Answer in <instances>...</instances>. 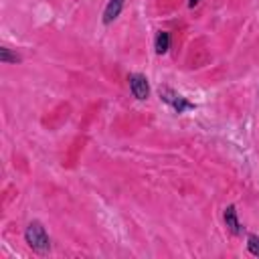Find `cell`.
<instances>
[{
  "instance_id": "7a4b0ae2",
  "label": "cell",
  "mask_w": 259,
  "mask_h": 259,
  "mask_svg": "<svg viewBox=\"0 0 259 259\" xmlns=\"http://www.w3.org/2000/svg\"><path fill=\"white\" fill-rule=\"evenodd\" d=\"M158 95H160L162 102H166L168 106H172L176 114H184V112H190V110L197 108L194 104H190L186 97H182L180 93H176L174 89H170L168 85H160L158 87Z\"/></svg>"
},
{
  "instance_id": "ba28073f",
  "label": "cell",
  "mask_w": 259,
  "mask_h": 259,
  "mask_svg": "<svg viewBox=\"0 0 259 259\" xmlns=\"http://www.w3.org/2000/svg\"><path fill=\"white\" fill-rule=\"evenodd\" d=\"M247 249H249L251 255L259 257V237L257 235H249L247 237Z\"/></svg>"
},
{
  "instance_id": "9c48e42d",
  "label": "cell",
  "mask_w": 259,
  "mask_h": 259,
  "mask_svg": "<svg viewBox=\"0 0 259 259\" xmlns=\"http://www.w3.org/2000/svg\"><path fill=\"white\" fill-rule=\"evenodd\" d=\"M199 2H201V0H188V6H190V8H194V6H197Z\"/></svg>"
},
{
  "instance_id": "8992f818",
  "label": "cell",
  "mask_w": 259,
  "mask_h": 259,
  "mask_svg": "<svg viewBox=\"0 0 259 259\" xmlns=\"http://www.w3.org/2000/svg\"><path fill=\"white\" fill-rule=\"evenodd\" d=\"M168 49H170V32L160 30L158 37H156V53L158 55H164Z\"/></svg>"
},
{
  "instance_id": "6da1fadb",
  "label": "cell",
  "mask_w": 259,
  "mask_h": 259,
  "mask_svg": "<svg viewBox=\"0 0 259 259\" xmlns=\"http://www.w3.org/2000/svg\"><path fill=\"white\" fill-rule=\"evenodd\" d=\"M24 239H26V243H28L30 249H35V251H39V253H47V251L51 249L49 235H47L45 227H43L39 221H32V223L26 227Z\"/></svg>"
},
{
  "instance_id": "3957f363",
  "label": "cell",
  "mask_w": 259,
  "mask_h": 259,
  "mask_svg": "<svg viewBox=\"0 0 259 259\" xmlns=\"http://www.w3.org/2000/svg\"><path fill=\"white\" fill-rule=\"evenodd\" d=\"M130 81V91H132V95L136 97V100H148L150 95V85H148V79L140 73H132L128 77Z\"/></svg>"
},
{
  "instance_id": "5b68a950",
  "label": "cell",
  "mask_w": 259,
  "mask_h": 259,
  "mask_svg": "<svg viewBox=\"0 0 259 259\" xmlns=\"http://www.w3.org/2000/svg\"><path fill=\"white\" fill-rule=\"evenodd\" d=\"M122 8H124V0H110L106 10H104V22L106 24H112L120 14H122Z\"/></svg>"
},
{
  "instance_id": "52a82bcc",
  "label": "cell",
  "mask_w": 259,
  "mask_h": 259,
  "mask_svg": "<svg viewBox=\"0 0 259 259\" xmlns=\"http://www.w3.org/2000/svg\"><path fill=\"white\" fill-rule=\"evenodd\" d=\"M0 61H2V63H18L20 57L16 53H12L8 47H2V49H0Z\"/></svg>"
},
{
  "instance_id": "277c9868",
  "label": "cell",
  "mask_w": 259,
  "mask_h": 259,
  "mask_svg": "<svg viewBox=\"0 0 259 259\" xmlns=\"http://www.w3.org/2000/svg\"><path fill=\"white\" fill-rule=\"evenodd\" d=\"M223 217H225L227 229H229L233 235H241V233H243V227H241V223H239V219H237V209H235V205L227 207Z\"/></svg>"
}]
</instances>
